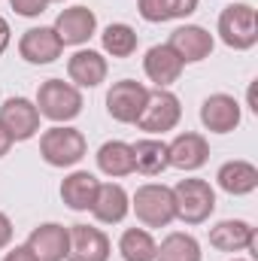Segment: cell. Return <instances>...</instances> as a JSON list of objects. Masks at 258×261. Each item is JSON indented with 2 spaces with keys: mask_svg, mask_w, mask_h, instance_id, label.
<instances>
[{
  "mask_svg": "<svg viewBox=\"0 0 258 261\" xmlns=\"http://www.w3.org/2000/svg\"><path fill=\"white\" fill-rule=\"evenodd\" d=\"M34 103L40 110V119H49L55 125H67L82 113V91L64 79H46L40 85Z\"/></svg>",
  "mask_w": 258,
  "mask_h": 261,
  "instance_id": "cell-1",
  "label": "cell"
},
{
  "mask_svg": "<svg viewBox=\"0 0 258 261\" xmlns=\"http://www.w3.org/2000/svg\"><path fill=\"white\" fill-rule=\"evenodd\" d=\"M85 152H88L85 134L70 125H55L40 137V155L49 167H76L85 158Z\"/></svg>",
  "mask_w": 258,
  "mask_h": 261,
  "instance_id": "cell-2",
  "label": "cell"
},
{
  "mask_svg": "<svg viewBox=\"0 0 258 261\" xmlns=\"http://www.w3.org/2000/svg\"><path fill=\"white\" fill-rule=\"evenodd\" d=\"M219 40L234 49L246 52L258 43V12L252 3H231L219 12Z\"/></svg>",
  "mask_w": 258,
  "mask_h": 261,
  "instance_id": "cell-3",
  "label": "cell"
},
{
  "mask_svg": "<svg viewBox=\"0 0 258 261\" xmlns=\"http://www.w3.org/2000/svg\"><path fill=\"white\" fill-rule=\"evenodd\" d=\"M176 219L186 225H203L216 213V189L207 179H179L173 186Z\"/></svg>",
  "mask_w": 258,
  "mask_h": 261,
  "instance_id": "cell-4",
  "label": "cell"
},
{
  "mask_svg": "<svg viewBox=\"0 0 258 261\" xmlns=\"http://www.w3.org/2000/svg\"><path fill=\"white\" fill-rule=\"evenodd\" d=\"M131 210L134 216L146 225V228H167L176 219V206H173V189L164 182H146L140 186L131 197Z\"/></svg>",
  "mask_w": 258,
  "mask_h": 261,
  "instance_id": "cell-5",
  "label": "cell"
},
{
  "mask_svg": "<svg viewBox=\"0 0 258 261\" xmlns=\"http://www.w3.org/2000/svg\"><path fill=\"white\" fill-rule=\"evenodd\" d=\"M179 119H183L179 97H176L170 88H155V91H149V100H146L143 116L137 119V128L155 137V134L173 130L179 125Z\"/></svg>",
  "mask_w": 258,
  "mask_h": 261,
  "instance_id": "cell-6",
  "label": "cell"
},
{
  "mask_svg": "<svg viewBox=\"0 0 258 261\" xmlns=\"http://www.w3.org/2000/svg\"><path fill=\"white\" fill-rule=\"evenodd\" d=\"M149 100V88L137 79H122L113 82V88L107 91V113L122 122V125H137V119L143 116Z\"/></svg>",
  "mask_w": 258,
  "mask_h": 261,
  "instance_id": "cell-7",
  "label": "cell"
},
{
  "mask_svg": "<svg viewBox=\"0 0 258 261\" xmlns=\"http://www.w3.org/2000/svg\"><path fill=\"white\" fill-rule=\"evenodd\" d=\"M0 125L12 137V143H24L40 134V110L28 97H6L0 107Z\"/></svg>",
  "mask_w": 258,
  "mask_h": 261,
  "instance_id": "cell-8",
  "label": "cell"
},
{
  "mask_svg": "<svg viewBox=\"0 0 258 261\" xmlns=\"http://www.w3.org/2000/svg\"><path fill=\"white\" fill-rule=\"evenodd\" d=\"M113 243L94 225H70V249L67 261H110Z\"/></svg>",
  "mask_w": 258,
  "mask_h": 261,
  "instance_id": "cell-9",
  "label": "cell"
},
{
  "mask_svg": "<svg viewBox=\"0 0 258 261\" xmlns=\"http://www.w3.org/2000/svg\"><path fill=\"white\" fill-rule=\"evenodd\" d=\"M52 31L58 34L64 46H85L97 34V15L88 6H70L64 12H58Z\"/></svg>",
  "mask_w": 258,
  "mask_h": 261,
  "instance_id": "cell-10",
  "label": "cell"
},
{
  "mask_svg": "<svg viewBox=\"0 0 258 261\" xmlns=\"http://www.w3.org/2000/svg\"><path fill=\"white\" fill-rule=\"evenodd\" d=\"M24 246L34 252L37 261H64L70 249V228L58 222H43L28 234Z\"/></svg>",
  "mask_w": 258,
  "mask_h": 261,
  "instance_id": "cell-11",
  "label": "cell"
},
{
  "mask_svg": "<svg viewBox=\"0 0 258 261\" xmlns=\"http://www.w3.org/2000/svg\"><path fill=\"white\" fill-rule=\"evenodd\" d=\"M61 52H64V43L58 40V34L52 31V28H28L24 34H21V40H18V55L28 61V64H52V61H58L61 58Z\"/></svg>",
  "mask_w": 258,
  "mask_h": 261,
  "instance_id": "cell-12",
  "label": "cell"
},
{
  "mask_svg": "<svg viewBox=\"0 0 258 261\" xmlns=\"http://www.w3.org/2000/svg\"><path fill=\"white\" fill-rule=\"evenodd\" d=\"M167 46L176 52V58H179L183 64H197V61H203V58L213 55L216 40H213V34H210L207 28H200V24H183V28H176V31L170 34Z\"/></svg>",
  "mask_w": 258,
  "mask_h": 261,
  "instance_id": "cell-13",
  "label": "cell"
},
{
  "mask_svg": "<svg viewBox=\"0 0 258 261\" xmlns=\"http://www.w3.org/2000/svg\"><path fill=\"white\" fill-rule=\"evenodd\" d=\"M167 158H170V167H176V170H186V173L200 170L210 161V143L203 134H194V130L176 134L167 143Z\"/></svg>",
  "mask_w": 258,
  "mask_h": 261,
  "instance_id": "cell-14",
  "label": "cell"
},
{
  "mask_svg": "<svg viewBox=\"0 0 258 261\" xmlns=\"http://www.w3.org/2000/svg\"><path fill=\"white\" fill-rule=\"evenodd\" d=\"M240 119H243L240 103L231 94L219 91V94H210L200 103V125L207 130H213V134H231V130H237Z\"/></svg>",
  "mask_w": 258,
  "mask_h": 261,
  "instance_id": "cell-15",
  "label": "cell"
},
{
  "mask_svg": "<svg viewBox=\"0 0 258 261\" xmlns=\"http://www.w3.org/2000/svg\"><path fill=\"white\" fill-rule=\"evenodd\" d=\"M107 73H110L107 58L94 49H79L67 58V76L76 88H97L107 82Z\"/></svg>",
  "mask_w": 258,
  "mask_h": 261,
  "instance_id": "cell-16",
  "label": "cell"
},
{
  "mask_svg": "<svg viewBox=\"0 0 258 261\" xmlns=\"http://www.w3.org/2000/svg\"><path fill=\"white\" fill-rule=\"evenodd\" d=\"M183 70H186V64L176 58V52H173L167 43L152 46V49L146 52V58H143V73H146V79L155 82L158 88H170L173 82H179Z\"/></svg>",
  "mask_w": 258,
  "mask_h": 261,
  "instance_id": "cell-17",
  "label": "cell"
},
{
  "mask_svg": "<svg viewBox=\"0 0 258 261\" xmlns=\"http://www.w3.org/2000/svg\"><path fill=\"white\" fill-rule=\"evenodd\" d=\"M210 246L219 252H243L255 249V228L243 219H225L210 228Z\"/></svg>",
  "mask_w": 258,
  "mask_h": 261,
  "instance_id": "cell-18",
  "label": "cell"
},
{
  "mask_svg": "<svg viewBox=\"0 0 258 261\" xmlns=\"http://www.w3.org/2000/svg\"><path fill=\"white\" fill-rule=\"evenodd\" d=\"M88 213L97 222H104V225H119L131 213V195L125 192V186H119V182H100L97 197H94Z\"/></svg>",
  "mask_w": 258,
  "mask_h": 261,
  "instance_id": "cell-19",
  "label": "cell"
},
{
  "mask_svg": "<svg viewBox=\"0 0 258 261\" xmlns=\"http://www.w3.org/2000/svg\"><path fill=\"white\" fill-rule=\"evenodd\" d=\"M216 182L225 195L231 197H243L252 195L258 189V167L252 161H243V158H234V161H225L216 173Z\"/></svg>",
  "mask_w": 258,
  "mask_h": 261,
  "instance_id": "cell-20",
  "label": "cell"
},
{
  "mask_svg": "<svg viewBox=\"0 0 258 261\" xmlns=\"http://www.w3.org/2000/svg\"><path fill=\"white\" fill-rule=\"evenodd\" d=\"M97 189H100V179L88 170H73L70 176H64L61 182V200H64L70 210L76 213H88L94 197H97Z\"/></svg>",
  "mask_w": 258,
  "mask_h": 261,
  "instance_id": "cell-21",
  "label": "cell"
},
{
  "mask_svg": "<svg viewBox=\"0 0 258 261\" xmlns=\"http://www.w3.org/2000/svg\"><path fill=\"white\" fill-rule=\"evenodd\" d=\"M131 152H134V170L143 173V176H161V173L170 167L167 143H164V140L143 137V140L131 143Z\"/></svg>",
  "mask_w": 258,
  "mask_h": 261,
  "instance_id": "cell-22",
  "label": "cell"
},
{
  "mask_svg": "<svg viewBox=\"0 0 258 261\" xmlns=\"http://www.w3.org/2000/svg\"><path fill=\"white\" fill-rule=\"evenodd\" d=\"M97 167L100 173H107L110 179H122L134 173V152H131V143L125 140H107L100 149H97Z\"/></svg>",
  "mask_w": 258,
  "mask_h": 261,
  "instance_id": "cell-23",
  "label": "cell"
},
{
  "mask_svg": "<svg viewBox=\"0 0 258 261\" xmlns=\"http://www.w3.org/2000/svg\"><path fill=\"white\" fill-rule=\"evenodd\" d=\"M197 3L200 0H137V9L149 24H161L173 18H189Z\"/></svg>",
  "mask_w": 258,
  "mask_h": 261,
  "instance_id": "cell-24",
  "label": "cell"
},
{
  "mask_svg": "<svg viewBox=\"0 0 258 261\" xmlns=\"http://www.w3.org/2000/svg\"><path fill=\"white\" fill-rule=\"evenodd\" d=\"M200 243L197 237L186 234V231H173L161 240L158 252H155V261H200Z\"/></svg>",
  "mask_w": 258,
  "mask_h": 261,
  "instance_id": "cell-25",
  "label": "cell"
},
{
  "mask_svg": "<svg viewBox=\"0 0 258 261\" xmlns=\"http://www.w3.org/2000/svg\"><path fill=\"white\" fill-rule=\"evenodd\" d=\"M119 252L125 261H155L158 243L146 228H125L119 237Z\"/></svg>",
  "mask_w": 258,
  "mask_h": 261,
  "instance_id": "cell-26",
  "label": "cell"
},
{
  "mask_svg": "<svg viewBox=\"0 0 258 261\" xmlns=\"http://www.w3.org/2000/svg\"><path fill=\"white\" fill-rule=\"evenodd\" d=\"M100 43H104V52L113 55V58H131L140 46V37L137 31L125 24V21H116V24H107L104 34H100Z\"/></svg>",
  "mask_w": 258,
  "mask_h": 261,
  "instance_id": "cell-27",
  "label": "cell"
},
{
  "mask_svg": "<svg viewBox=\"0 0 258 261\" xmlns=\"http://www.w3.org/2000/svg\"><path fill=\"white\" fill-rule=\"evenodd\" d=\"M9 6L21 15V18H37L49 9V0H9Z\"/></svg>",
  "mask_w": 258,
  "mask_h": 261,
  "instance_id": "cell-28",
  "label": "cell"
},
{
  "mask_svg": "<svg viewBox=\"0 0 258 261\" xmlns=\"http://www.w3.org/2000/svg\"><path fill=\"white\" fill-rule=\"evenodd\" d=\"M12 243V219L0 210V249H6Z\"/></svg>",
  "mask_w": 258,
  "mask_h": 261,
  "instance_id": "cell-29",
  "label": "cell"
},
{
  "mask_svg": "<svg viewBox=\"0 0 258 261\" xmlns=\"http://www.w3.org/2000/svg\"><path fill=\"white\" fill-rule=\"evenodd\" d=\"M3 261H37V258H34V252L28 246H15V249H9L3 255Z\"/></svg>",
  "mask_w": 258,
  "mask_h": 261,
  "instance_id": "cell-30",
  "label": "cell"
},
{
  "mask_svg": "<svg viewBox=\"0 0 258 261\" xmlns=\"http://www.w3.org/2000/svg\"><path fill=\"white\" fill-rule=\"evenodd\" d=\"M6 46H9V21L0 15V55L6 52Z\"/></svg>",
  "mask_w": 258,
  "mask_h": 261,
  "instance_id": "cell-31",
  "label": "cell"
},
{
  "mask_svg": "<svg viewBox=\"0 0 258 261\" xmlns=\"http://www.w3.org/2000/svg\"><path fill=\"white\" fill-rule=\"evenodd\" d=\"M9 149H12V137L3 130V125H0V158L3 155H9Z\"/></svg>",
  "mask_w": 258,
  "mask_h": 261,
  "instance_id": "cell-32",
  "label": "cell"
},
{
  "mask_svg": "<svg viewBox=\"0 0 258 261\" xmlns=\"http://www.w3.org/2000/svg\"><path fill=\"white\" fill-rule=\"evenodd\" d=\"M49 3H64V0H49Z\"/></svg>",
  "mask_w": 258,
  "mask_h": 261,
  "instance_id": "cell-33",
  "label": "cell"
},
{
  "mask_svg": "<svg viewBox=\"0 0 258 261\" xmlns=\"http://www.w3.org/2000/svg\"><path fill=\"white\" fill-rule=\"evenodd\" d=\"M234 261H246V258H234Z\"/></svg>",
  "mask_w": 258,
  "mask_h": 261,
  "instance_id": "cell-34",
  "label": "cell"
}]
</instances>
